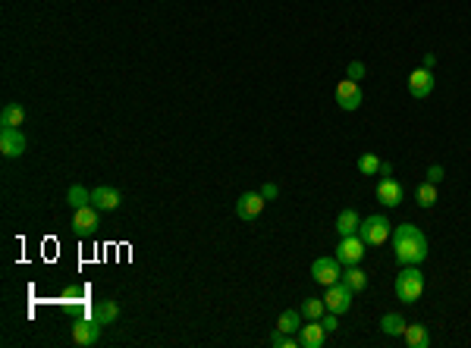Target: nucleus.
Here are the masks:
<instances>
[{
	"label": "nucleus",
	"instance_id": "obj_13",
	"mask_svg": "<svg viewBox=\"0 0 471 348\" xmlns=\"http://www.w3.org/2000/svg\"><path fill=\"white\" fill-rule=\"evenodd\" d=\"M430 91H434V75H430V69L421 66V69H415V73H409V95L424 101Z\"/></svg>",
	"mask_w": 471,
	"mask_h": 348
},
{
	"label": "nucleus",
	"instance_id": "obj_6",
	"mask_svg": "<svg viewBox=\"0 0 471 348\" xmlns=\"http://www.w3.org/2000/svg\"><path fill=\"white\" fill-rule=\"evenodd\" d=\"M311 279L321 282V286H333V282L343 279V264L336 258H317L311 264Z\"/></svg>",
	"mask_w": 471,
	"mask_h": 348
},
{
	"label": "nucleus",
	"instance_id": "obj_19",
	"mask_svg": "<svg viewBox=\"0 0 471 348\" xmlns=\"http://www.w3.org/2000/svg\"><path fill=\"white\" fill-rule=\"evenodd\" d=\"M277 330L280 333H295V330H302V311H295V308H286L277 320Z\"/></svg>",
	"mask_w": 471,
	"mask_h": 348
},
{
	"label": "nucleus",
	"instance_id": "obj_7",
	"mask_svg": "<svg viewBox=\"0 0 471 348\" xmlns=\"http://www.w3.org/2000/svg\"><path fill=\"white\" fill-rule=\"evenodd\" d=\"M101 339V323H97L95 317H82L73 323V342L82 348H89L95 345V342Z\"/></svg>",
	"mask_w": 471,
	"mask_h": 348
},
{
	"label": "nucleus",
	"instance_id": "obj_5",
	"mask_svg": "<svg viewBox=\"0 0 471 348\" xmlns=\"http://www.w3.org/2000/svg\"><path fill=\"white\" fill-rule=\"evenodd\" d=\"M365 248H368V245L361 242L358 232H355V236H343L336 245V260L343 267H355V264H361V258H365Z\"/></svg>",
	"mask_w": 471,
	"mask_h": 348
},
{
	"label": "nucleus",
	"instance_id": "obj_8",
	"mask_svg": "<svg viewBox=\"0 0 471 348\" xmlns=\"http://www.w3.org/2000/svg\"><path fill=\"white\" fill-rule=\"evenodd\" d=\"M361 101H365V95H361L358 82L343 79L336 85V104H339V110H358Z\"/></svg>",
	"mask_w": 471,
	"mask_h": 348
},
{
	"label": "nucleus",
	"instance_id": "obj_30",
	"mask_svg": "<svg viewBox=\"0 0 471 348\" xmlns=\"http://www.w3.org/2000/svg\"><path fill=\"white\" fill-rule=\"evenodd\" d=\"M258 192H261V195H264V201H273V198H277V195H280V188L273 186V182H264V186H261V188H258Z\"/></svg>",
	"mask_w": 471,
	"mask_h": 348
},
{
	"label": "nucleus",
	"instance_id": "obj_27",
	"mask_svg": "<svg viewBox=\"0 0 471 348\" xmlns=\"http://www.w3.org/2000/svg\"><path fill=\"white\" fill-rule=\"evenodd\" d=\"M346 79H352V82H361V79H365V63L352 60V63H349V69H346Z\"/></svg>",
	"mask_w": 471,
	"mask_h": 348
},
{
	"label": "nucleus",
	"instance_id": "obj_18",
	"mask_svg": "<svg viewBox=\"0 0 471 348\" xmlns=\"http://www.w3.org/2000/svg\"><path fill=\"white\" fill-rule=\"evenodd\" d=\"M358 223H361V216L355 214L352 208H346L336 216V232L339 236H355V232H358Z\"/></svg>",
	"mask_w": 471,
	"mask_h": 348
},
{
	"label": "nucleus",
	"instance_id": "obj_10",
	"mask_svg": "<svg viewBox=\"0 0 471 348\" xmlns=\"http://www.w3.org/2000/svg\"><path fill=\"white\" fill-rule=\"evenodd\" d=\"M97 214H101V210H97L95 204H85V208L73 210V229L79 232L82 238L95 236V229H97Z\"/></svg>",
	"mask_w": 471,
	"mask_h": 348
},
{
	"label": "nucleus",
	"instance_id": "obj_14",
	"mask_svg": "<svg viewBox=\"0 0 471 348\" xmlns=\"http://www.w3.org/2000/svg\"><path fill=\"white\" fill-rule=\"evenodd\" d=\"M91 204H95L97 210H117L119 204H123V195L113 186H97L95 192H91Z\"/></svg>",
	"mask_w": 471,
	"mask_h": 348
},
{
	"label": "nucleus",
	"instance_id": "obj_4",
	"mask_svg": "<svg viewBox=\"0 0 471 348\" xmlns=\"http://www.w3.org/2000/svg\"><path fill=\"white\" fill-rule=\"evenodd\" d=\"M352 295L355 292L349 289V282L346 279H339L333 282V286H327V295H324V304H327V311L330 314H346L349 308H352Z\"/></svg>",
	"mask_w": 471,
	"mask_h": 348
},
{
	"label": "nucleus",
	"instance_id": "obj_28",
	"mask_svg": "<svg viewBox=\"0 0 471 348\" xmlns=\"http://www.w3.org/2000/svg\"><path fill=\"white\" fill-rule=\"evenodd\" d=\"M443 179H446V170H443L440 163H434V166L427 170V182H434V186H440Z\"/></svg>",
	"mask_w": 471,
	"mask_h": 348
},
{
	"label": "nucleus",
	"instance_id": "obj_24",
	"mask_svg": "<svg viewBox=\"0 0 471 348\" xmlns=\"http://www.w3.org/2000/svg\"><path fill=\"white\" fill-rule=\"evenodd\" d=\"M324 314H327L324 298H305V301H302V317H308V320H321Z\"/></svg>",
	"mask_w": 471,
	"mask_h": 348
},
{
	"label": "nucleus",
	"instance_id": "obj_22",
	"mask_svg": "<svg viewBox=\"0 0 471 348\" xmlns=\"http://www.w3.org/2000/svg\"><path fill=\"white\" fill-rule=\"evenodd\" d=\"M67 204L73 210H79V208H85V204H91V192L85 186H69V192H67Z\"/></svg>",
	"mask_w": 471,
	"mask_h": 348
},
{
	"label": "nucleus",
	"instance_id": "obj_33",
	"mask_svg": "<svg viewBox=\"0 0 471 348\" xmlns=\"http://www.w3.org/2000/svg\"><path fill=\"white\" fill-rule=\"evenodd\" d=\"M434 63H437V57H434V53H424V69H430V66H434Z\"/></svg>",
	"mask_w": 471,
	"mask_h": 348
},
{
	"label": "nucleus",
	"instance_id": "obj_12",
	"mask_svg": "<svg viewBox=\"0 0 471 348\" xmlns=\"http://www.w3.org/2000/svg\"><path fill=\"white\" fill-rule=\"evenodd\" d=\"M374 195H377V201H380L383 208H399V204H402V186L390 176H383L380 182H377Z\"/></svg>",
	"mask_w": 471,
	"mask_h": 348
},
{
	"label": "nucleus",
	"instance_id": "obj_23",
	"mask_svg": "<svg viewBox=\"0 0 471 348\" xmlns=\"http://www.w3.org/2000/svg\"><path fill=\"white\" fill-rule=\"evenodd\" d=\"M25 119V110L19 104H7L0 110V126H23Z\"/></svg>",
	"mask_w": 471,
	"mask_h": 348
},
{
	"label": "nucleus",
	"instance_id": "obj_16",
	"mask_svg": "<svg viewBox=\"0 0 471 348\" xmlns=\"http://www.w3.org/2000/svg\"><path fill=\"white\" fill-rule=\"evenodd\" d=\"M91 317H95L101 326L117 323V320H119V304H117V301H111V298H104V301H97V304H95V311H91Z\"/></svg>",
	"mask_w": 471,
	"mask_h": 348
},
{
	"label": "nucleus",
	"instance_id": "obj_31",
	"mask_svg": "<svg viewBox=\"0 0 471 348\" xmlns=\"http://www.w3.org/2000/svg\"><path fill=\"white\" fill-rule=\"evenodd\" d=\"M79 295H82V286H69V289H63V298H67V301H76Z\"/></svg>",
	"mask_w": 471,
	"mask_h": 348
},
{
	"label": "nucleus",
	"instance_id": "obj_26",
	"mask_svg": "<svg viewBox=\"0 0 471 348\" xmlns=\"http://www.w3.org/2000/svg\"><path fill=\"white\" fill-rule=\"evenodd\" d=\"M358 173L361 176H374V173H380V160H377L374 154H361L358 157Z\"/></svg>",
	"mask_w": 471,
	"mask_h": 348
},
{
	"label": "nucleus",
	"instance_id": "obj_21",
	"mask_svg": "<svg viewBox=\"0 0 471 348\" xmlns=\"http://www.w3.org/2000/svg\"><path fill=\"white\" fill-rule=\"evenodd\" d=\"M437 198H440V195H437L434 182H421V186L415 188V201H418V208H434Z\"/></svg>",
	"mask_w": 471,
	"mask_h": 348
},
{
	"label": "nucleus",
	"instance_id": "obj_25",
	"mask_svg": "<svg viewBox=\"0 0 471 348\" xmlns=\"http://www.w3.org/2000/svg\"><path fill=\"white\" fill-rule=\"evenodd\" d=\"M343 279L349 282V289H352V292H361L365 286H368V273H365V270H358V264H355V267H346V276H343Z\"/></svg>",
	"mask_w": 471,
	"mask_h": 348
},
{
	"label": "nucleus",
	"instance_id": "obj_29",
	"mask_svg": "<svg viewBox=\"0 0 471 348\" xmlns=\"http://www.w3.org/2000/svg\"><path fill=\"white\" fill-rule=\"evenodd\" d=\"M321 323H324V330H327V333H336V330H339V320H336V314H330V311H327L324 317H321Z\"/></svg>",
	"mask_w": 471,
	"mask_h": 348
},
{
	"label": "nucleus",
	"instance_id": "obj_11",
	"mask_svg": "<svg viewBox=\"0 0 471 348\" xmlns=\"http://www.w3.org/2000/svg\"><path fill=\"white\" fill-rule=\"evenodd\" d=\"M264 204L267 201L261 192H245L242 198L236 201V214H239V220H255V216H261Z\"/></svg>",
	"mask_w": 471,
	"mask_h": 348
},
{
	"label": "nucleus",
	"instance_id": "obj_17",
	"mask_svg": "<svg viewBox=\"0 0 471 348\" xmlns=\"http://www.w3.org/2000/svg\"><path fill=\"white\" fill-rule=\"evenodd\" d=\"M402 339H405V345H409V348H427V345H430V336H427V330L421 323H409V326H405Z\"/></svg>",
	"mask_w": 471,
	"mask_h": 348
},
{
	"label": "nucleus",
	"instance_id": "obj_1",
	"mask_svg": "<svg viewBox=\"0 0 471 348\" xmlns=\"http://www.w3.org/2000/svg\"><path fill=\"white\" fill-rule=\"evenodd\" d=\"M393 251H396V260L402 267H412V264H421L427 258V238L424 232L415 226V223H399L396 236H393Z\"/></svg>",
	"mask_w": 471,
	"mask_h": 348
},
{
	"label": "nucleus",
	"instance_id": "obj_20",
	"mask_svg": "<svg viewBox=\"0 0 471 348\" xmlns=\"http://www.w3.org/2000/svg\"><path fill=\"white\" fill-rule=\"evenodd\" d=\"M405 326H409V323H405L402 314H383V317H380V330L387 336H402Z\"/></svg>",
	"mask_w": 471,
	"mask_h": 348
},
{
	"label": "nucleus",
	"instance_id": "obj_2",
	"mask_svg": "<svg viewBox=\"0 0 471 348\" xmlns=\"http://www.w3.org/2000/svg\"><path fill=\"white\" fill-rule=\"evenodd\" d=\"M424 292V273L418 270V264L412 267H402V273L396 276V298L405 304H415Z\"/></svg>",
	"mask_w": 471,
	"mask_h": 348
},
{
	"label": "nucleus",
	"instance_id": "obj_15",
	"mask_svg": "<svg viewBox=\"0 0 471 348\" xmlns=\"http://www.w3.org/2000/svg\"><path fill=\"white\" fill-rule=\"evenodd\" d=\"M299 339H302V348H321L327 342V330L321 320H308V326L299 330Z\"/></svg>",
	"mask_w": 471,
	"mask_h": 348
},
{
	"label": "nucleus",
	"instance_id": "obj_32",
	"mask_svg": "<svg viewBox=\"0 0 471 348\" xmlns=\"http://www.w3.org/2000/svg\"><path fill=\"white\" fill-rule=\"evenodd\" d=\"M380 176H393V163L390 160H380Z\"/></svg>",
	"mask_w": 471,
	"mask_h": 348
},
{
	"label": "nucleus",
	"instance_id": "obj_3",
	"mask_svg": "<svg viewBox=\"0 0 471 348\" xmlns=\"http://www.w3.org/2000/svg\"><path fill=\"white\" fill-rule=\"evenodd\" d=\"M358 236L365 245H383L387 238L393 236V223L387 220L383 214H374V216H365V220L358 223Z\"/></svg>",
	"mask_w": 471,
	"mask_h": 348
},
{
	"label": "nucleus",
	"instance_id": "obj_9",
	"mask_svg": "<svg viewBox=\"0 0 471 348\" xmlns=\"http://www.w3.org/2000/svg\"><path fill=\"white\" fill-rule=\"evenodd\" d=\"M0 151H3V157H23L25 154V135L19 132V126L0 129Z\"/></svg>",
	"mask_w": 471,
	"mask_h": 348
}]
</instances>
